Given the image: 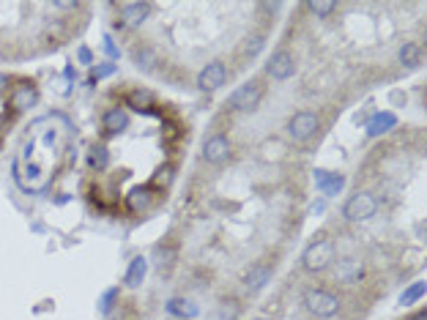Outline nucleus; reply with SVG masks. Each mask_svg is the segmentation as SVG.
Listing matches in <instances>:
<instances>
[{
    "mask_svg": "<svg viewBox=\"0 0 427 320\" xmlns=\"http://www.w3.org/2000/svg\"><path fill=\"white\" fill-rule=\"evenodd\" d=\"M334 263V244L329 238H318L315 244L307 247V252L301 255V266L310 274H321Z\"/></svg>",
    "mask_w": 427,
    "mask_h": 320,
    "instance_id": "f257e3e1",
    "label": "nucleus"
},
{
    "mask_svg": "<svg viewBox=\"0 0 427 320\" xmlns=\"http://www.w3.org/2000/svg\"><path fill=\"white\" fill-rule=\"evenodd\" d=\"M260 99H263V85H260L257 79H249V82L238 85V88L227 96V107L235 110V112H252V110H257Z\"/></svg>",
    "mask_w": 427,
    "mask_h": 320,
    "instance_id": "f03ea898",
    "label": "nucleus"
},
{
    "mask_svg": "<svg viewBox=\"0 0 427 320\" xmlns=\"http://www.w3.org/2000/svg\"><path fill=\"white\" fill-rule=\"evenodd\" d=\"M376 211H378V200H376L370 192H356V195H351V197L345 200V206H343V217H345L348 222H356V225L373 219Z\"/></svg>",
    "mask_w": 427,
    "mask_h": 320,
    "instance_id": "7ed1b4c3",
    "label": "nucleus"
},
{
    "mask_svg": "<svg viewBox=\"0 0 427 320\" xmlns=\"http://www.w3.org/2000/svg\"><path fill=\"white\" fill-rule=\"evenodd\" d=\"M304 307H307L315 318H334V315L340 312V299H337L334 293H329V291L315 288V291H307V293H304Z\"/></svg>",
    "mask_w": 427,
    "mask_h": 320,
    "instance_id": "20e7f679",
    "label": "nucleus"
},
{
    "mask_svg": "<svg viewBox=\"0 0 427 320\" xmlns=\"http://www.w3.org/2000/svg\"><path fill=\"white\" fill-rule=\"evenodd\" d=\"M36 104H38V88H36V82L19 79L16 85L8 88V110L11 112H27Z\"/></svg>",
    "mask_w": 427,
    "mask_h": 320,
    "instance_id": "39448f33",
    "label": "nucleus"
},
{
    "mask_svg": "<svg viewBox=\"0 0 427 320\" xmlns=\"http://www.w3.org/2000/svg\"><path fill=\"white\" fill-rule=\"evenodd\" d=\"M318 126H321V118L315 112H310V110H301L288 121V137L293 143H307L318 132Z\"/></svg>",
    "mask_w": 427,
    "mask_h": 320,
    "instance_id": "423d86ee",
    "label": "nucleus"
},
{
    "mask_svg": "<svg viewBox=\"0 0 427 320\" xmlns=\"http://www.w3.org/2000/svg\"><path fill=\"white\" fill-rule=\"evenodd\" d=\"M266 74H268L271 79H277V82L290 79V77L296 74V58H293L288 49H277V52L271 55V60L266 63Z\"/></svg>",
    "mask_w": 427,
    "mask_h": 320,
    "instance_id": "0eeeda50",
    "label": "nucleus"
},
{
    "mask_svg": "<svg viewBox=\"0 0 427 320\" xmlns=\"http://www.w3.org/2000/svg\"><path fill=\"white\" fill-rule=\"evenodd\" d=\"M227 79V66L222 60H214V63H206V69L198 74V88L200 90H219Z\"/></svg>",
    "mask_w": 427,
    "mask_h": 320,
    "instance_id": "6e6552de",
    "label": "nucleus"
},
{
    "mask_svg": "<svg viewBox=\"0 0 427 320\" xmlns=\"http://www.w3.org/2000/svg\"><path fill=\"white\" fill-rule=\"evenodd\" d=\"M230 148L233 145H230V140L224 134H214L203 143V159L209 164H224L230 159Z\"/></svg>",
    "mask_w": 427,
    "mask_h": 320,
    "instance_id": "1a4fd4ad",
    "label": "nucleus"
},
{
    "mask_svg": "<svg viewBox=\"0 0 427 320\" xmlns=\"http://www.w3.org/2000/svg\"><path fill=\"white\" fill-rule=\"evenodd\" d=\"M365 277V260L359 258H343L337 260V269H334V280L343 282V285H354Z\"/></svg>",
    "mask_w": 427,
    "mask_h": 320,
    "instance_id": "9d476101",
    "label": "nucleus"
},
{
    "mask_svg": "<svg viewBox=\"0 0 427 320\" xmlns=\"http://www.w3.org/2000/svg\"><path fill=\"white\" fill-rule=\"evenodd\" d=\"M151 3H121L118 5V11H121V22L126 25V27H140L146 19H148V14H151Z\"/></svg>",
    "mask_w": 427,
    "mask_h": 320,
    "instance_id": "9b49d317",
    "label": "nucleus"
},
{
    "mask_svg": "<svg viewBox=\"0 0 427 320\" xmlns=\"http://www.w3.org/2000/svg\"><path fill=\"white\" fill-rule=\"evenodd\" d=\"M102 129L104 134L115 137V134H124L129 129V112L124 107H110L104 115H102Z\"/></svg>",
    "mask_w": 427,
    "mask_h": 320,
    "instance_id": "f8f14e48",
    "label": "nucleus"
},
{
    "mask_svg": "<svg viewBox=\"0 0 427 320\" xmlns=\"http://www.w3.org/2000/svg\"><path fill=\"white\" fill-rule=\"evenodd\" d=\"M271 274H274V266H268V263H255V266L244 274V288H246L249 293H257V291L266 288V282L271 280Z\"/></svg>",
    "mask_w": 427,
    "mask_h": 320,
    "instance_id": "ddd939ff",
    "label": "nucleus"
},
{
    "mask_svg": "<svg viewBox=\"0 0 427 320\" xmlns=\"http://www.w3.org/2000/svg\"><path fill=\"white\" fill-rule=\"evenodd\" d=\"M154 200H157V195H154L151 186H137V189L129 192V197H126V208H129L132 214H146V211L154 206Z\"/></svg>",
    "mask_w": 427,
    "mask_h": 320,
    "instance_id": "4468645a",
    "label": "nucleus"
},
{
    "mask_svg": "<svg viewBox=\"0 0 427 320\" xmlns=\"http://www.w3.org/2000/svg\"><path fill=\"white\" fill-rule=\"evenodd\" d=\"M315 184L321 186L323 195H337L343 186H345V178L340 173H329V170H315Z\"/></svg>",
    "mask_w": 427,
    "mask_h": 320,
    "instance_id": "2eb2a0df",
    "label": "nucleus"
},
{
    "mask_svg": "<svg viewBox=\"0 0 427 320\" xmlns=\"http://www.w3.org/2000/svg\"><path fill=\"white\" fill-rule=\"evenodd\" d=\"M395 126H397L395 112H378V115L370 118V123H367V134H370V137H378V134L392 132Z\"/></svg>",
    "mask_w": 427,
    "mask_h": 320,
    "instance_id": "dca6fc26",
    "label": "nucleus"
},
{
    "mask_svg": "<svg viewBox=\"0 0 427 320\" xmlns=\"http://www.w3.org/2000/svg\"><path fill=\"white\" fill-rule=\"evenodd\" d=\"M146 271H148V260L143 258V255H137V258H132V263H129V271H126V288H140L143 285V280H146Z\"/></svg>",
    "mask_w": 427,
    "mask_h": 320,
    "instance_id": "f3484780",
    "label": "nucleus"
},
{
    "mask_svg": "<svg viewBox=\"0 0 427 320\" xmlns=\"http://www.w3.org/2000/svg\"><path fill=\"white\" fill-rule=\"evenodd\" d=\"M126 104H129L132 110H137V112H148V110L154 107V96H151V90L137 88V90H129V93H126Z\"/></svg>",
    "mask_w": 427,
    "mask_h": 320,
    "instance_id": "a211bd4d",
    "label": "nucleus"
},
{
    "mask_svg": "<svg viewBox=\"0 0 427 320\" xmlns=\"http://www.w3.org/2000/svg\"><path fill=\"white\" fill-rule=\"evenodd\" d=\"M107 164H110V151H107V145H102V143L91 145V151H88V167L96 170V173H102V170H107Z\"/></svg>",
    "mask_w": 427,
    "mask_h": 320,
    "instance_id": "6ab92c4d",
    "label": "nucleus"
},
{
    "mask_svg": "<svg viewBox=\"0 0 427 320\" xmlns=\"http://www.w3.org/2000/svg\"><path fill=\"white\" fill-rule=\"evenodd\" d=\"M168 312L176 315V318L192 320V318H198V304H192V301H187V299H170V301H168Z\"/></svg>",
    "mask_w": 427,
    "mask_h": 320,
    "instance_id": "aec40b11",
    "label": "nucleus"
},
{
    "mask_svg": "<svg viewBox=\"0 0 427 320\" xmlns=\"http://www.w3.org/2000/svg\"><path fill=\"white\" fill-rule=\"evenodd\" d=\"M132 58H135V66H137L140 71H154L157 63H159V58H157V52H154L151 47H137V49L132 52Z\"/></svg>",
    "mask_w": 427,
    "mask_h": 320,
    "instance_id": "412c9836",
    "label": "nucleus"
},
{
    "mask_svg": "<svg viewBox=\"0 0 427 320\" xmlns=\"http://www.w3.org/2000/svg\"><path fill=\"white\" fill-rule=\"evenodd\" d=\"M397 58H400V63H403V66L414 69V66H419V60H422V47H419V44H414V41H408V44H403V47H400Z\"/></svg>",
    "mask_w": 427,
    "mask_h": 320,
    "instance_id": "4be33fe9",
    "label": "nucleus"
},
{
    "mask_svg": "<svg viewBox=\"0 0 427 320\" xmlns=\"http://www.w3.org/2000/svg\"><path fill=\"white\" fill-rule=\"evenodd\" d=\"M307 8H310L315 16L326 19L329 14H334V11H337V3H332V0H310V3H307Z\"/></svg>",
    "mask_w": 427,
    "mask_h": 320,
    "instance_id": "5701e85b",
    "label": "nucleus"
},
{
    "mask_svg": "<svg viewBox=\"0 0 427 320\" xmlns=\"http://www.w3.org/2000/svg\"><path fill=\"white\" fill-rule=\"evenodd\" d=\"M118 296H121V291H118V288L104 291V293H102V299H99V312H102V315H110V312H113V307H115V301H118Z\"/></svg>",
    "mask_w": 427,
    "mask_h": 320,
    "instance_id": "b1692460",
    "label": "nucleus"
},
{
    "mask_svg": "<svg viewBox=\"0 0 427 320\" xmlns=\"http://www.w3.org/2000/svg\"><path fill=\"white\" fill-rule=\"evenodd\" d=\"M425 296V282H414L403 296H400V304L403 307H408V304H414V301H419Z\"/></svg>",
    "mask_w": 427,
    "mask_h": 320,
    "instance_id": "393cba45",
    "label": "nucleus"
},
{
    "mask_svg": "<svg viewBox=\"0 0 427 320\" xmlns=\"http://www.w3.org/2000/svg\"><path fill=\"white\" fill-rule=\"evenodd\" d=\"M260 49H263V36H252V38L246 41V47H244V52H246L249 58H255Z\"/></svg>",
    "mask_w": 427,
    "mask_h": 320,
    "instance_id": "a878e982",
    "label": "nucleus"
},
{
    "mask_svg": "<svg viewBox=\"0 0 427 320\" xmlns=\"http://www.w3.org/2000/svg\"><path fill=\"white\" fill-rule=\"evenodd\" d=\"M115 71V63H102L93 69V79H102V77H110Z\"/></svg>",
    "mask_w": 427,
    "mask_h": 320,
    "instance_id": "bb28decb",
    "label": "nucleus"
},
{
    "mask_svg": "<svg viewBox=\"0 0 427 320\" xmlns=\"http://www.w3.org/2000/svg\"><path fill=\"white\" fill-rule=\"evenodd\" d=\"M77 58H80V63H85V66H93V52H91L88 47H80V49H77Z\"/></svg>",
    "mask_w": 427,
    "mask_h": 320,
    "instance_id": "cd10ccee",
    "label": "nucleus"
},
{
    "mask_svg": "<svg viewBox=\"0 0 427 320\" xmlns=\"http://www.w3.org/2000/svg\"><path fill=\"white\" fill-rule=\"evenodd\" d=\"M52 8H55V11H77L80 3H52Z\"/></svg>",
    "mask_w": 427,
    "mask_h": 320,
    "instance_id": "c85d7f7f",
    "label": "nucleus"
},
{
    "mask_svg": "<svg viewBox=\"0 0 427 320\" xmlns=\"http://www.w3.org/2000/svg\"><path fill=\"white\" fill-rule=\"evenodd\" d=\"M104 52H107V55H110V58H113V60H115V58H118V49H115V44H113V38H110V36H107V38H104Z\"/></svg>",
    "mask_w": 427,
    "mask_h": 320,
    "instance_id": "c756f323",
    "label": "nucleus"
},
{
    "mask_svg": "<svg viewBox=\"0 0 427 320\" xmlns=\"http://www.w3.org/2000/svg\"><path fill=\"white\" fill-rule=\"evenodd\" d=\"M8 85H11V79H8V77L0 71V96H3V93H8Z\"/></svg>",
    "mask_w": 427,
    "mask_h": 320,
    "instance_id": "7c9ffc66",
    "label": "nucleus"
},
{
    "mask_svg": "<svg viewBox=\"0 0 427 320\" xmlns=\"http://www.w3.org/2000/svg\"><path fill=\"white\" fill-rule=\"evenodd\" d=\"M411 320H427V312H425V310H419V312H417V315H414Z\"/></svg>",
    "mask_w": 427,
    "mask_h": 320,
    "instance_id": "2f4dec72",
    "label": "nucleus"
},
{
    "mask_svg": "<svg viewBox=\"0 0 427 320\" xmlns=\"http://www.w3.org/2000/svg\"><path fill=\"white\" fill-rule=\"evenodd\" d=\"M255 320H268V318H255Z\"/></svg>",
    "mask_w": 427,
    "mask_h": 320,
    "instance_id": "473e14b6",
    "label": "nucleus"
}]
</instances>
